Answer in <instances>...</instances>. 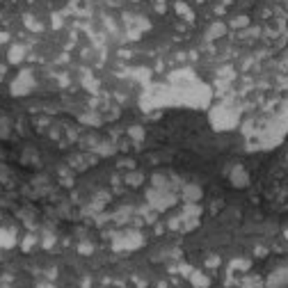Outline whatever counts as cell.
Returning a JSON list of instances; mask_svg holds the SVG:
<instances>
[{"label":"cell","instance_id":"cell-1","mask_svg":"<svg viewBox=\"0 0 288 288\" xmlns=\"http://www.w3.org/2000/svg\"><path fill=\"white\" fill-rule=\"evenodd\" d=\"M249 35H258V32H249ZM265 35H277V32H265Z\"/></svg>","mask_w":288,"mask_h":288}]
</instances>
